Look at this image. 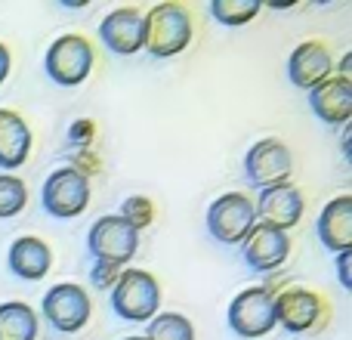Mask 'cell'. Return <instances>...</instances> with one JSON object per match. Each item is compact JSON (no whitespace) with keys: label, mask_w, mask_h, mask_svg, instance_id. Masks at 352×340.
Segmentation results:
<instances>
[{"label":"cell","mask_w":352,"mask_h":340,"mask_svg":"<svg viewBox=\"0 0 352 340\" xmlns=\"http://www.w3.org/2000/svg\"><path fill=\"white\" fill-rule=\"evenodd\" d=\"M303 211H306L303 192H300L294 182H281V186L263 189V192H256V201H254L256 223L272 226V229H281V232L294 229V226L303 220Z\"/></svg>","instance_id":"obj_10"},{"label":"cell","mask_w":352,"mask_h":340,"mask_svg":"<svg viewBox=\"0 0 352 340\" xmlns=\"http://www.w3.org/2000/svg\"><path fill=\"white\" fill-rule=\"evenodd\" d=\"M93 134H96V127H93V121H90V118H84V121H74V124H72V134H68V140L80 142V152H84V149H87V142L93 140Z\"/></svg>","instance_id":"obj_25"},{"label":"cell","mask_w":352,"mask_h":340,"mask_svg":"<svg viewBox=\"0 0 352 340\" xmlns=\"http://www.w3.org/2000/svg\"><path fill=\"white\" fill-rule=\"evenodd\" d=\"M309 109L328 127H346L352 118V84L340 78H328L324 84H318L316 90H309Z\"/></svg>","instance_id":"obj_16"},{"label":"cell","mask_w":352,"mask_h":340,"mask_svg":"<svg viewBox=\"0 0 352 340\" xmlns=\"http://www.w3.org/2000/svg\"><path fill=\"white\" fill-rule=\"evenodd\" d=\"M207 235L223 248H238L248 238V232L256 226L254 213V198H248L244 192H226L219 198L210 201L207 207Z\"/></svg>","instance_id":"obj_3"},{"label":"cell","mask_w":352,"mask_h":340,"mask_svg":"<svg viewBox=\"0 0 352 340\" xmlns=\"http://www.w3.org/2000/svg\"><path fill=\"white\" fill-rule=\"evenodd\" d=\"M37 312L22 300L0 304V340H34Z\"/></svg>","instance_id":"obj_19"},{"label":"cell","mask_w":352,"mask_h":340,"mask_svg":"<svg viewBox=\"0 0 352 340\" xmlns=\"http://www.w3.org/2000/svg\"><path fill=\"white\" fill-rule=\"evenodd\" d=\"M118 217L127 220L136 232H142L146 226L155 223V204H152V198H146V195H130V198H124Z\"/></svg>","instance_id":"obj_23"},{"label":"cell","mask_w":352,"mask_h":340,"mask_svg":"<svg viewBox=\"0 0 352 340\" xmlns=\"http://www.w3.org/2000/svg\"><path fill=\"white\" fill-rule=\"evenodd\" d=\"M87 251H90L93 260L99 263H115V266H124L136 257L140 251V232L121 220L118 213H109V217H99L96 223L87 232Z\"/></svg>","instance_id":"obj_8"},{"label":"cell","mask_w":352,"mask_h":340,"mask_svg":"<svg viewBox=\"0 0 352 340\" xmlns=\"http://www.w3.org/2000/svg\"><path fill=\"white\" fill-rule=\"evenodd\" d=\"M31 155V127L12 109H0V170H19Z\"/></svg>","instance_id":"obj_18"},{"label":"cell","mask_w":352,"mask_h":340,"mask_svg":"<svg viewBox=\"0 0 352 340\" xmlns=\"http://www.w3.org/2000/svg\"><path fill=\"white\" fill-rule=\"evenodd\" d=\"M6 269L22 281H41L53 269V251L43 238L22 235L6 251Z\"/></svg>","instance_id":"obj_17"},{"label":"cell","mask_w":352,"mask_h":340,"mask_svg":"<svg viewBox=\"0 0 352 340\" xmlns=\"http://www.w3.org/2000/svg\"><path fill=\"white\" fill-rule=\"evenodd\" d=\"M99 41L115 56H136L142 50V12L136 6H118L99 22Z\"/></svg>","instance_id":"obj_14"},{"label":"cell","mask_w":352,"mask_h":340,"mask_svg":"<svg viewBox=\"0 0 352 340\" xmlns=\"http://www.w3.org/2000/svg\"><path fill=\"white\" fill-rule=\"evenodd\" d=\"M334 257H337V279H340V288L343 291H352V275H349L352 251H343V254H334Z\"/></svg>","instance_id":"obj_26"},{"label":"cell","mask_w":352,"mask_h":340,"mask_svg":"<svg viewBox=\"0 0 352 340\" xmlns=\"http://www.w3.org/2000/svg\"><path fill=\"white\" fill-rule=\"evenodd\" d=\"M291 173H294V155L275 136L256 140L244 155V182L250 189H256V192L291 182Z\"/></svg>","instance_id":"obj_6"},{"label":"cell","mask_w":352,"mask_h":340,"mask_svg":"<svg viewBox=\"0 0 352 340\" xmlns=\"http://www.w3.org/2000/svg\"><path fill=\"white\" fill-rule=\"evenodd\" d=\"M90 312H93L90 297L74 281H59L41 300V316L47 319L56 334H78L90 322Z\"/></svg>","instance_id":"obj_9"},{"label":"cell","mask_w":352,"mask_h":340,"mask_svg":"<svg viewBox=\"0 0 352 340\" xmlns=\"http://www.w3.org/2000/svg\"><path fill=\"white\" fill-rule=\"evenodd\" d=\"M260 6H263L260 0H210L207 12L226 28H241L260 12Z\"/></svg>","instance_id":"obj_20"},{"label":"cell","mask_w":352,"mask_h":340,"mask_svg":"<svg viewBox=\"0 0 352 340\" xmlns=\"http://www.w3.org/2000/svg\"><path fill=\"white\" fill-rule=\"evenodd\" d=\"M121 273H124V266L93 260V266H90V285L96 288V291H111V288L118 285V279H121Z\"/></svg>","instance_id":"obj_24"},{"label":"cell","mask_w":352,"mask_h":340,"mask_svg":"<svg viewBox=\"0 0 352 340\" xmlns=\"http://www.w3.org/2000/svg\"><path fill=\"white\" fill-rule=\"evenodd\" d=\"M316 235L328 254L352 251V195H337L322 207Z\"/></svg>","instance_id":"obj_15"},{"label":"cell","mask_w":352,"mask_h":340,"mask_svg":"<svg viewBox=\"0 0 352 340\" xmlns=\"http://www.w3.org/2000/svg\"><path fill=\"white\" fill-rule=\"evenodd\" d=\"M229 331L241 340H256L266 337L275 328V291L269 288H244L235 294L226 312Z\"/></svg>","instance_id":"obj_5"},{"label":"cell","mask_w":352,"mask_h":340,"mask_svg":"<svg viewBox=\"0 0 352 340\" xmlns=\"http://www.w3.org/2000/svg\"><path fill=\"white\" fill-rule=\"evenodd\" d=\"M322 312V297L309 288H287V291L275 294V325L285 328L287 334H309L318 325Z\"/></svg>","instance_id":"obj_12"},{"label":"cell","mask_w":352,"mask_h":340,"mask_svg":"<svg viewBox=\"0 0 352 340\" xmlns=\"http://www.w3.org/2000/svg\"><path fill=\"white\" fill-rule=\"evenodd\" d=\"M192 41V16L179 3H158L142 12V50L152 59H173Z\"/></svg>","instance_id":"obj_1"},{"label":"cell","mask_w":352,"mask_h":340,"mask_svg":"<svg viewBox=\"0 0 352 340\" xmlns=\"http://www.w3.org/2000/svg\"><path fill=\"white\" fill-rule=\"evenodd\" d=\"M238 248H241V260L248 269H254V273H272L291 254V238L281 229L256 223Z\"/></svg>","instance_id":"obj_13"},{"label":"cell","mask_w":352,"mask_h":340,"mask_svg":"<svg viewBox=\"0 0 352 340\" xmlns=\"http://www.w3.org/2000/svg\"><path fill=\"white\" fill-rule=\"evenodd\" d=\"M109 306L124 322H148L158 316L161 285L146 269H124L118 285L109 291Z\"/></svg>","instance_id":"obj_2"},{"label":"cell","mask_w":352,"mask_h":340,"mask_svg":"<svg viewBox=\"0 0 352 340\" xmlns=\"http://www.w3.org/2000/svg\"><path fill=\"white\" fill-rule=\"evenodd\" d=\"M334 56L322 41H303L287 56V81L297 90H316L328 78H334Z\"/></svg>","instance_id":"obj_11"},{"label":"cell","mask_w":352,"mask_h":340,"mask_svg":"<svg viewBox=\"0 0 352 340\" xmlns=\"http://www.w3.org/2000/svg\"><path fill=\"white\" fill-rule=\"evenodd\" d=\"M146 340H195V328L179 312H158L146 322Z\"/></svg>","instance_id":"obj_21"},{"label":"cell","mask_w":352,"mask_h":340,"mask_svg":"<svg viewBox=\"0 0 352 340\" xmlns=\"http://www.w3.org/2000/svg\"><path fill=\"white\" fill-rule=\"evenodd\" d=\"M28 204V186L12 173H0V220H12Z\"/></svg>","instance_id":"obj_22"},{"label":"cell","mask_w":352,"mask_h":340,"mask_svg":"<svg viewBox=\"0 0 352 340\" xmlns=\"http://www.w3.org/2000/svg\"><path fill=\"white\" fill-rule=\"evenodd\" d=\"M10 65H12V59H10V50L0 43V84L6 81V74H10Z\"/></svg>","instance_id":"obj_27"},{"label":"cell","mask_w":352,"mask_h":340,"mask_svg":"<svg viewBox=\"0 0 352 340\" xmlns=\"http://www.w3.org/2000/svg\"><path fill=\"white\" fill-rule=\"evenodd\" d=\"M93 47L84 34H62L50 43L43 56V72L56 87H78L93 72Z\"/></svg>","instance_id":"obj_4"},{"label":"cell","mask_w":352,"mask_h":340,"mask_svg":"<svg viewBox=\"0 0 352 340\" xmlns=\"http://www.w3.org/2000/svg\"><path fill=\"white\" fill-rule=\"evenodd\" d=\"M41 204L53 220H74L90 204V180L74 167H59L43 180Z\"/></svg>","instance_id":"obj_7"},{"label":"cell","mask_w":352,"mask_h":340,"mask_svg":"<svg viewBox=\"0 0 352 340\" xmlns=\"http://www.w3.org/2000/svg\"><path fill=\"white\" fill-rule=\"evenodd\" d=\"M124 340H146V337H142V334H136V337H124Z\"/></svg>","instance_id":"obj_28"}]
</instances>
